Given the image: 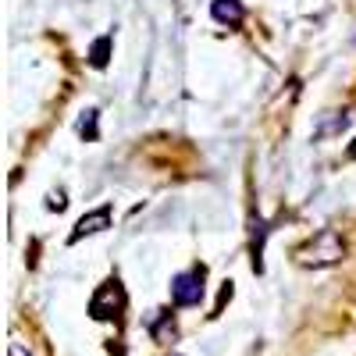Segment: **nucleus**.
I'll use <instances>...</instances> for the list:
<instances>
[{
  "label": "nucleus",
  "mask_w": 356,
  "mask_h": 356,
  "mask_svg": "<svg viewBox=\"0 0 356 356\" xmlns=\"http://www.w3.org/2000/svg\"><path fill=\"white\" fill-rule=\"evenodd\" d=\"M104 228H111V207H100V211L79 218V225H75V232H72V243L86 239V235H97V232H104Z\"/></svg>",
  "instance_id": "3"
},
{
  "label": "nucleus",
  "mask_w": 356,
  "mask_h": 356,
  "mask_svg": "<svg viewBox=\"0 0 356 356\" xmlns=\"http://www.w3.org/2000/svg\"><path fill=\"white\" fill-rule=\"evenodd\" d=\"M11 356H29V353H25V349H22L18 342H15V346H11Z\"/></svg>",
  "instance_id": "7"
},
{
  "label": "nucleus",
  "mask_w": 356,
  "mask_h": 356,
  "mask_svg": "<svg viewBox=\"0 0 356 356\" xmlns=\"http://www.w3.org/2000/svg\"><path fill=\"white\" fill-rule=\"evenodd\" d=\"M349 157H353V161H356V143H353V146H349Z\"/></svg>",
  "instance_id": "8"
},
{
  "label": "nucleus",
  "mask_w": 356,
  "mask_h": 356,
  "mask_svg": "<svg viewBox=\"0 0 356 356\" xmlns=\"http://www.w3.org/2000/svg\"><path fill=\"white\" fill-rule=\"evenodd\" d=\"M335 260H342V239H339V232H332V228L317 232L310 239V246L300 250V264L324 267V264H335Z\"/></svg>",
  "instance_id": "1"
},
{
  "label": "nucleus",
  "mask_w": 356,
  "mask_h": 356,
  "mask_svg": "<svg viewBox=\"0 0 356 356\" xmlns=\"http://www.w3.org/2000/svg\"><path fill=\"white\" fill-rule=\"evenodd\" d=\"M107 54H111V36L97 40L93 50H89V61H93V68H104V65H107Z\"/></svg>",
  "instance_id": "5"
},
{
  "label": "nucleus",
  "mask_w": 356,
  "mask_h": 356,
  "mask_svg": "<svg viewBox=\"0 0 356 356\" xmlns=\"http://www.w3.org/2000/svg\"><path fill=\"white\" fill-rule=\"evenodd\" d=\"M203 300V267L182 271L171 278V303L175 307H200Z\"/></svg>",
  "instance_id": "2"
},
{
  "label": "nucleus",
  "mask_w": 356,
  "mask_h": 356,
  "mask_svg": "<svg viewBox=\"0 0 356 356\" xmlns=\"http://www.w3.org/2000/svg\"><path fill=\"white\" fill-rule=\"evenodd\" d=\"M211 15H214V22H221V25H239L246 11H243L239 0H214Z\"/></svg>",
  "instance_id": "4"
},
{
  "label": "nucleus",
  "mask_w": 356,
  "mask_h": 356,
  "mask_svg": "<svg viewBox=\"0 0 356 356\" xmlns=\"http://www.w3.org/2000/svg\"><path fill=\"white\" fill-rule=\"evenodd\" d=\"M79 136L82 139H97V111H86L79 118Z\"/></svg>",
  "instance_id": "6"
}]
</instances>
